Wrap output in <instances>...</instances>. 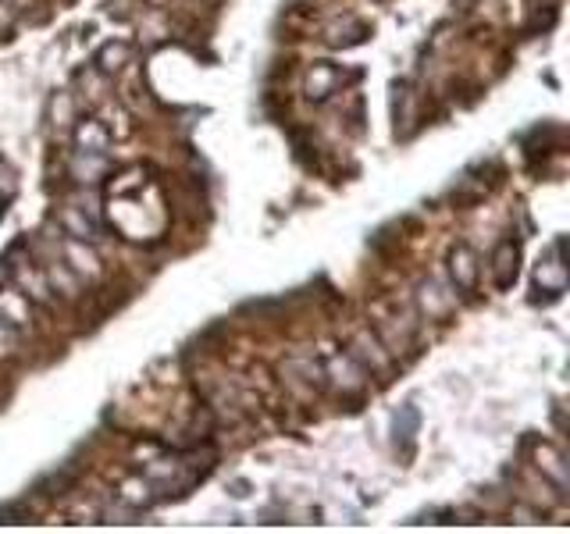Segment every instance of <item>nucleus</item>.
<instances>
[{
    "label": "nucleus",
    "instance_id": "1",
    "mask_svg": "<svg viewBox=\"0 0 570 534\" xmlns=\"http://www.w3.org/2000/svg\"><path fill=\"white\" fill-rule=\"evenodd\" d=\"M517 257H521V253H517V246L510 243V239H506V243H499V250H496V260H492V271H496V285L499 289H510L513 282H517Z\"/></svg>",
    "mask_w": 570,
    "mask_h": 534
},
{
    "label": "nucleus",
    "instance_id": "2",
    "mask_svg": "<svg viewBox=\"0 0 570 534\" xmlns=\"http://www.w3.org/2000/svg\"><path fill=\"white\" fill-rule=\"evenodd\" d=\"M449 264H453V271H460V278H456V285L460 289H471L474 278H478V267H474V257L467 246H456L453 253H449Z\"/></svg>",
    "mask_w": 570,
    "mask_h": 534
},
{
    "label": "nucleus",
    "instance_id": "3",
    "mask_svg": "<svg viewBox=\"0 0 570 534\" xmlns=\"http://www.w3.org/2000/svg\"><path fill=\"white\" fill-rule=\"evenodd\" d=\"M122 57H125V47H118V50H114V47H107L100 61H122ZM100 68H104V72H111L114 65H100Z\"/></svg>",
    "mask_w": 570,
    "mask_h": 534
}]
</instances>
